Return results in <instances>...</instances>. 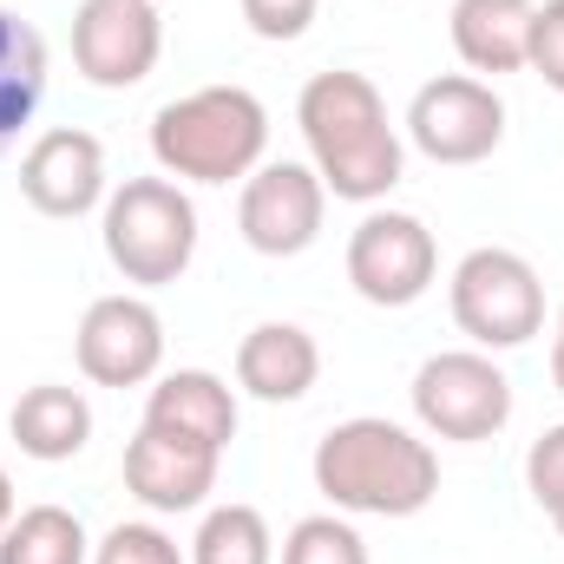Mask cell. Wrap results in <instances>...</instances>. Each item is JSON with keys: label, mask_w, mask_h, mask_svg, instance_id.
<instances>
[{"label": "cell", "mask_w": 564, "mask_h": 564, "mask_svg": "<svg viewBox=\"0 0 564 564\" xmlns=\"http://www.w3.org/2000/svg\"><path fill=\"white\" fill-rule=\"evenodd\" d=\"M295 126L308 139V164L341 204H381L401 184V132L388 119V99L375 93L368 73H315L295 99Z\"/></svg>", "instance_id": "1"}, {"label": "cell", "mask_w": 564, "mask_h": 564, "mask_svg": "<svg viewBox=\"0 0 564 564\" xmlns=\"http://www.w3.org/2000/svg\"><path fill=\"white\" fill-rule=\"evenodd\" d=\"M315 492L348 519H414L440 492V453L414 426L355 414L315 440Z\"/></svg>", "instance_id": "2"}, {"label": "cell", "mask_w": 564, "mask_h": 564, "mask_svg": "<svg viewBox=\"0 0 564 564\" xmlns=\"http://www.w3.org/2000/svg\"><path fill=\"white\" fill-rule=\"evenodd\" d=\"M270 112L250 86H197L151 119V158L184 184H237L263 164Z\"/></svg>", "instance_id": "3"}, {"label": "cell", "mask_w": 564, "mask_h": 564, "mask_svg": "<svg viewBox=\"0 0 564 564\" xmlns=\"http://www.w3.org/2000/svg\"><path fill=\"white\" fill-rule=\"evenodd\" d=\"M99 237L126 282L164 289L197 257V204L177 191V177H126L99 210Z\"/></svg>", "instance_id": "4"}, {"label": "cell", "mask_w": 564, "mask_h": 564, "mask_svg": "<svg viewBox=\"0 0 564 564\" xmlns=\"http://www.w3.org/2000/svg\"><path fill=\"white\" fill-rule=\"evenodd\" d=\"M453 322L459 335H473V348H525L545 328V282L519 250H473L459 257V270L446 282Z\"/></svg>", "instance_id": "5"}, {"label": "cell", "mask_w": 564, "mask_h": 564, "mask_svg": "<svg viewBox=\"0 0 564 564\" xmlns=\"http://www.w3.org/2000/svg\"><path fill=\"white\" fill-rule=\"evenodd\" d=\"M414 421L433 440L479 446V440H492L499 426L512 421V381H506V368L486 348L426 355L421 375H414Z\"/></svg>", "instance_id": "6"}, {"label": "cell", "mask_w": 564, "mask_h": 564, "mask_svg": "<svg viewBox=\"0 0 564 564\" xmlns=\"http://www.w3.org/2000/svg\"><path fill=\"white\" fill-rule=\"evenodd\" d=\"M440 276V243L414 210H368L348 237V282L375 308H414Z\"/></svg>", "instance_id": "7"}, {"label": "cell", "mask_w": 564, "mask_h": 564, "mask_svg": "<svg viewBox=\"0 0 564 564\" xmlns=\"http://www.w3.org/2000/svg\"><path fill=\"white\" fill-rule=\"evenodd\" d=\"M408 139L433 164H486L506 144V99L473 73L426 79L408 106Z\"/></svg>", "instance_id": "8"}, {"label": "cell", "mask_w": 564, "mask_h": 564, "mask_svg": "<svg viewBox=\"0 0 564 564\" xmlns=\"http://www.w3.org/2000/svg\"><path fill=\"white\" fill-rule=\"evenodd\" d=\"M328 217V184L315 177V164H257L243 177L237 197V230L257 257H302L322 237Z\"/></svg>", "instance_id": "9"}, {"label": "cell", "mask_w": 564, "mask_h": 564, "mask_svg": "<svg viewBox=\"0 0 564 564\" xmlns=\"http://www.w3.org/2000/svg\"><path fill=\"white\" fill-rule=\"evenodd\" d=\"M164 53V20L151 0H79L73 13V66L106 86V93H126L151 79Z\"/></svg>", "instance_id": "10"}, {"label": "cell", "mask_w": 564, "mask_h": 564, "mask_svg": "<svg viewBox=\"0 0 564 564\" xmlns=\"http://www.w3.org/2000/svg\"><path fill=\"white\" fill-rule=\"evenodd\" d=\"M73 355L93 388H144L164 368V322L144 295H99L79 315Z\"/></svg>", "instance_id": "11"}, {"label": "cell", "mask_w": 564, "mask_h": 564, "mask_svg": "<svg viewBox=\"0 0 564 564\" xmlns=\"http://www.w3.org/2000/svg\"><path fill=\"white\" fill-rule=\"evenodd\" d=\"M20 197L40 210V217H86V210H106V144L79 126H53L26 144L20 158Z\"/></svg>", "instance_id": "12"}, {"label": "cell", "mask_w": 564, "mask_h": 564, "mask_svg": "<svg viewBox=\"0 0 564 564\" xmlns=\"http://www.w3.org/2000/svg\"><path fill=\"white\" fill-rule=\"evenodd\" d=\"M217 466H224L217 446L139 426L132 446H126V492L139 499L144 512H197L217 492Z\"/></svg>", "instance_id": "13"}, {"label": "cell", "mask_w": 564, "mask_h": 564, "mask_svg": "<svg viewBox=\"0 0 564 564\" xmlns=\"http://www.w3.org/2000/svg\"><path fill=\"white\" fill-rule=\"evenodd\" d=\"M322 375V348L302 322H257L243 341H237V388L270 401V408H289L315 388Z\"/></svg>", "instance_id": "14"}, {"label": "cell", "mask_w": 564, "mask_h": 564, "mask_svg": "<svg viewBox=\"0 0 564 564\" xmlns=\"http://www.w3.org/2000/svg\"><path fill=\"white\" fill-rule=\"evenodd\" d=\"M144 426L158 433H177V440H197V446H230L237 440V394L230 381H217L210 368H177V375H158V388L144 394Z\"/></svg>", "instance_id": "15"}, {"label": "cell", "mask_w": 564, "mask_h": 564, "mask_svg": "<svg viewBox=\"0 0 564 564\" xmlns=\"http://www.w3.org/2000/svg\"><path fill=\"white\" fill-rule=\"evenodd\" d=\"M539 0H453V53L473 73H525Z\"/></svg>", "instance_id": "16"}, {"label": "cell", "mask_w": 564, "mask_h": 564, "mask_svg": "<svg viewBox=\"0 0 564 564\" xmlns=\"http://www.w3.org/2000/svg\"><path fill=\"white\" fill-rule=\"evenodd\" d=\"M7 426H13V446H20L26 459L59 466V459H73V453H86V440H93V408H86L79 388L40 381V388H26V394L13 401Z\"/></svg>", "instance_id": "17"}, {"label": "cell", "mask_w": 564, "mask_h": 564, "mask_svg": "<svg viewBox=\"0 0 564 564\" xmlns=\"http://www.w3.org/2000/svg\"><path fill=\"white\" fill-rule=\"evenodd\" d=\"M46 99V40L33 20H20L13 7H0V151L33 126Z\"/></svg>", "instance_id": "18"}, {"label": "cell", "mask_w": 564, "mask_h": 564, "mask_svg": "<svg viewBox=\"0 0 564 564\" xmlns=\"http://www.w3.org/2000/svg\"><path fill=\"white\" fill-rule=\"evenodd\" d=\"M0 564H93V539L66 506H26L0 532Z\"/></svg>", "instance_id": "19"}, {"label": "cell", "mask_w": 564, "mask_h": 564, "mask_svg": "<svg viewBox=\"0 0 564 564\" xmlns=\"http://www.w3.org/2000/svg\"><path fill=\"white\" fill-rule=\"evenodd\" d=\"M191 564H276L270 519L257 506H210L191 539Z\"/></svg>", "instance_id": "20"}, {"label": "cell", "mask_w": 564, "mask_h": 564, "mask_svg": "<svg viewBox=\"0 0 564 564\" xmlns=\"http://www.w3.org/2000/svg\"><path fill=\"white\" fill-rule=\"evenodd\" d=\"M276 564H368V545L348 525V512H315V519L289 525Z\"/></svg>", "instance_id": "21"}, {"label": "cell", "mask_w": 564, "mask_h": 564, "mask_svg": "<svg viewBox=\"0 0 564 564\" xmlns=\"http://www.w3.org/2000/svg\"><path fill=\"white\" fill-rule=\"evenodd\" d=\"M93 564H191V552H184L164 525L126 519V525H112V532L93 545Z\"/></svg>", "instance_id": "22"}, {"label": "cell", "mask_w": 564, "mask_h": 564, "mask_svg": "<svg viewBox=\"0 0 564 564\" xmlns=\"http://www.w3.org/2000/svg\"><path fill=\"white\" fill-rule=\"evenodd\" d=\"M237 7H243L250 33H257V40H270V46L302 40V33L315 26V13H322V0H237Z\"/></svg>", "instance_id": "23"}, {"label": "cell", "mask_w": 564, "mask_h": 564, "mask_svg": "<svg viewBox=\"0 0 564 564\" xmlns=\"http://www.w3.org/2000/svg\"><path fill=\"white\" fill-rule=\"evenodd\" d=\"M525 66L564 93V0H545L539 13H532V53H525Z\"/></svg>", "instance_id": "24"}, {"label": "cell", "mask_w": 564, "mask_h": 564, "mask_svg": "<svg viewBox=\"0 0 564 564\" xmlns=\"http://www.w3.org/2000/svg\"><path fill=\"white\" fill-rule=\"evenodd\" d=\"M525 486H532L539 506H552L564 492V421L545 426V433L532 440V453H525Z\"/></svg>", "instance_id": "25"}, {"label": "cell", "mask_w": 564, "mask_h": 564, "mask_svg": "<svg viewBox=\"0 0 564 564\" xmlns=\"http://www.w3.org/2000/svg\"><path fill=\"white\" fill-rule=\"evenodd\" d=\"M13 512H20V506H13V479H7V466H0V532L13 525Z\"/></svg>", "instance_id": "26"}, {"label": "cell", "mask_w": 564, "mask_h": 564, "mask_svg": "<svg viewBox=\"0 0 564 564\" xmlns=\"http://www.w3.org/2000/svg\"><path fill=\"white\" fill-rule=\"evenodd\" d=\"M552 381H558V394H564V308H558V341H552Z\"/></svg>", "instance_id": "27"}, {"label": "cell", "mask_w": 564, "mask_h": 564, "mask_svg": "<svg viewBox=\"0 0 564 564\" xmlns=\"http://www.w3.org/2000/svg\"><path fill=\"white\" fill-rule=\"evenodd\" d=\"M545 519L558 525V539H564V492H558V499H552V506H545Z\"/></svg>", "instance_id": "28"}]
</instances>
